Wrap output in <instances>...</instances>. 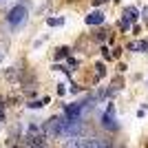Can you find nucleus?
Wrapping results in <instances>:
<instances>
[{"label": "nucleus", "instance_id": "obj_1", "mask_svg": "<svg viewBox=\"0 0 148 148\" xmlns=\"http://www.w3.org/2000/svg\"><path fill=\"white\" fill-rule=\"evenodd\" d=\"M25 18H27V7L25 5H16L11 11L7 13V22H9L11 27H18Z\"/></svg>", "mask_w": 148, "mask_h": 148}, {"label": "nucleus", "instance_id": "obj_2", "mask_svg": "<svg viewBox=\"0 0 148 148\" xmlns=\"http://www.w3.org/2000/svg\"><path fill=\"white\" fill-rule=\"evenodd\" d=\"M82 146L84 148H113L111 144L106 142V139H102V137H84V139H82Z\"/></svg>", "mask_w": 148, "mask_h": 148}, {"label": "nucleus", "instance_id": "obj_3", "mask_svg": "<svg viewBox=\"0 0 148 148\" xmlns=\"http://www.w3.org/2000/svg\"><path fill=\"white\" fill-rule=\"evenodd\" d=\"M139 11H137L135 7H128V9H124V16H122V29H128L133 22L137 20Z\"/></svg>", "mask_w": 148, "mask_h": 148}, {"label": "nucleus", "instance_id": "obj_4", "mask_svg": "<svg viewBox=\"0 0 148 148\" xmlns=\"http://www.w3.org/2000/svg\"><path fill=\"white\" fill-rule=\"evenodd\" d=\"M82 108H84V104H69L66 108H64V117H66L69 122H77Z\"/></svg>", "mask_w": 148, "mask_h": 148}, {"label": "nucleus", "instance_id": "obj_5", "mask_svg": "<svg viewBox=\"0 0 148 148\" xmlns=\"http://www.w3.org/2000/svg\"><path fill=\"white\" fill-rule=\"evenodd\" d=\"M102 122H104L106 128H115L117 124H115V108H113V104L108 106V111H106V115L102 117Z\"/></svg>", "mask_w": 148, "mask_h": 148}, {"label": "nucleus", "instance_id": "obj_6", "mask_svg": "<svg viewBox=\"0 0 148 148\" xmlns=\"http://www.w3.org/2000/svg\"><path fill=\"white\" fill-rule=\"evenodd\" d=\"M104 22V13H99V11H93L86 16V25H102Z\"/></svg>", "mask_w": 148, "mask_h": 148}, {"label": "nucleus", "instance_id": "obj_7", "mask_svg": "<svg viewBox=\"0 0 148 148\" xmlns=\"http://www.w3.org/2000/svg\"><path fill=\"white\" fill-rule=\"evenodd\" d=\"M128 49L130 51H142V53H148V40H142V42H130Z\"/></svg>", "mask_w": 148, "mask_h": 148}, {"label": "nucleus", "instance_id": "obj_8", "mask_svg": "<svg viewBox=\"0 0 148 148\" xmlns=\"http://www.w3.org/2000/svg\"><path fill=\"white\" fill-rule=\"evenodd\" d=\"M47 25L49 27H62L64 25V18H47Z\"/></svg>", "mask_w": 148, "mask_h": 148}, {"label": "nucleus", "instance_id": "obj_9", "mask_svg": "<svg viewBox=\"0 0 148 148\" xmlns=\"http://www.w3.org/2000/svg\"><path fill=\"white\" fill-rule=\"evenodd\" d=\"M66 148H84V146H82V139H77V137H73V139H71V142L66 144Z\"/></svg>", "mask_w": 148, "mask_h": 148}, {"label": "nucleus", "instance_id": "obj_10", "mask_svg": "<svg viewBox=\"0 0 148 148\" xmlns=\"http://www.w3.org/2000/svg\"><path fill=\"white\" fill-rule=\"evenodd\" d=\"M56 56H58V58H66V56H69V49H66V47H62V49H58Z\"/></svg>", "mask_w": 148, "mask_h": 148}, {"label": "nucleus", "instance_id": "obj_11", "mask_svg": "<svg viewBox=\"0 0 148 148\" xmlns=\"http://www.w3.org/2000/svg\"><path fill=\"white\" fill-rule=\"evenodd\" d=\"M95 69H97V77H102V75L106 73V71H104V64H95Z\"/></svg>", "mask_w": 148, "mask_h": 148}, {"label": "nucleus", "instance_id": "obj_12", "mask_svg": "<svg viewBox=\"0 0 148 148\" xmlns=\"http://www.w3.org/2000/svg\"><path fill=\"white\" fill-rule=\"evenodd\" d=\"M144 18L148 20V7H146V9H144Z\"/></svg>", "mask_w": 148, "mask_h": 148}]
</instances>
